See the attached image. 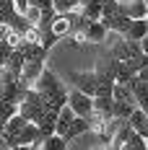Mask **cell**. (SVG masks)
<instances>
[{
  "mask_svg": "<svg viewBox=\"0 0 148 150\" xmlns=\"http://www.w3.org/2000/svg\"><path fill=\"white\" fill-rule=\"evenodd\" d=\"M68 78V86H75L78 91L96 96L99 93V83H96V70H70L65 75Z\"/></svg>",
  "mask_w": 148,
  "mask_h": 150,
  "instance_id": "6da1fadb",
  "label": "cell"
},
{
  "mask_svg": "<svg viewBox=\"0 0 148 150\" xmlns=\"http://www.w3.org/2000/svg\"><path fill=\"white\" fill-rule=\"evenodd\" d=\"M18 111H21L29 122H36V117L44 111V96H42L36 88H29L26 96H24V101L18 104Z\"/></svg>",
  "mask_w": 148,
  "mask_h": 150,
  "instance_id": "7a4b0ae2",
  "label": "cell"
},
{
  "mask_svg": "<svg viewBox=\"0 0 148 150\" xmlns=\"http://www.w3.org/2000/svg\"><path fill=\"white\" fill-rule=\"evenodd\" d=\"M68 104H70V109L78 117H91V111H94V96H89V93L78 91L75 86H70L68 88Z\"/></svg>",
  "mask_w": 148,
  "mask_h": 150,
  "instance_id": "3957f363",
  "label": "cell"
},
{
  "mask_svg": "<svg viewBox=\"0 0 148 150\" xmlns=\"http://www.w3.org/2000/svg\"><path fill=\"white\" fill-rule=\"evenodd\" d=\"M44 67H47L44 60H26L24 67H21V75H18V83H21L24 88H31V86L36 83V78L42 75Z\"/></svg>",
  "mask_w": 148,
  "mask_h": 150,
  "instance_id": "277c9868",
  "label": "cell"
},
{
  "mask_svg": "<svg viewBox=\"0 0 148 150\" xmlns=\"http://www.w3.org/2000/svg\"><path fill=\"white\" fill-rule=\"evenodd\" d=\"M83 132H91V119H89V117H78V114H75V119L68 124V129L62 132V137H65L68 142H73L75 137H81Z\"/></svg>",
  "mask_w": 148,
  "mask_h": 150,
  "instance_id": "5b68a950",
  "label": "cell"
},
{
  "mask_svg": "<svg viewBox=\"0 0 148 150\" xmlns=\"http://www.w3.org/2000/svg\"><path fill=\"white\" fill-rule=\"evenodd\" d=\"M146 34H148L146 18H130V23H127L125 31H122V36H125V39H135V42H140Z\"/></svg>",
  "mask_w": 148,
  "mask_h": 150,
  "instance_id": "8992f818",
  "label": "cell"
},
{
  "mask_svg": "<svg viewBox=\"0 0 148 150\" xmlns=\"http://www.w3.org/2000/svg\"><path fill=\"white\" fill-rule=\"evenodd\" d=\"M127 122H130V127H133L138 135L148 137V114L140 109V106H135V111L130 114V119H127Z\"/></svg>",
  "mask_w": 148,
  "mask_h": 150,
  "instance_id": "52a82bcc",
  "label": "cell"
},
{
  "mask_svg": "<svg viewBox=\"0 0 148 150\" xmlns=\"http://www.w3.org/2000/svg\"><path fill=\"white\" fill-rule=\"evenodd\" d=\"M112 98H117V101H130V104L138 106V101H135V93H133V88H130V83H119V80H114Z\"/></svg>",
  "mask_w": 148,
  "mask_h": 150,
  "instance_id": "ba28073f",
  "label": "cell"
},
{
  "mask_svg": "<svg viewBox=\"0 0 148 150\" xmlns=\"http://www.w3.org/2000/svg\"><path fill=\"white\" fill-rule=\"evenodd\" d=\"M125 11L130 18H146L148 16V3L146 0H127L125 3Z\"/></svg>",
  "mask_w": 148,
  "mask_h": 150,
  "instance_id": "9c48e42d",
  "label": "cell"
},
{
  "mask_svg": "<svg viewBox=\"0 0 148 150\" xmlns=\"http://www.w3.org/2000/svg\"><path fill=\"white\" fill-rule=\"evenodd\" d=\"M135 111V104H130V101H117L114 98V104H112V114L117 117V119H130V114Z\"/></svg>",
  "mask_w": 148,
  "mask_h": 150,
  "instance_id": "30bf717a",
  "label": "cell"
},
{
  "mask_svg": "<svg viewBox=\"0 0 148 150\" xmlns=\"http://www.w3.org/2000/svg\"><path fill=\"white\" fill-rule=\"evenodd\" d=\"M42 150H68V140L62 135H57V132H52V135L44 140V148Z\"/></svg>",
  "mask_w": 148,
  "mask_h": 150,
  "instance_id": "8fae6325",
  "label": "cell"
},
{
  "mask_svg": "<svg viewBox=\"0 0 148 150\" xmlns=\"http://www.w3.org/2000/svg\"><path fill=\"white\" fill-rule=\"evenodd\" d=\"M122 150H148L146 148V137L138 135V132H133V135L127 137V142H125V148Z\"/></svg>",
  "mask_w": 148,
  "mask_h": 150,
  "instance_id": "7c38bea8",
  "label": "cell"
},
{
  "mask_svg": "<svg viewBox=\"0 0 148 150\" xmlns=\"http://www.w3.org/2000/svg\"><path fill=\"white\" fill-rule=\"evenodd\" d=\"M81 5V0H55V11L57 13H68V11H75Z\"/></svg>",
  "mask_w": 148,
  "mask_h": 150,
  "instance_id": "4fadbf2b",
  "label": "cell"
},
{
  "mask_svg": "<svg viewBox=\"0 0 148 150\" xmlns=\"http://www.w3.org/2000/svg\"><path fill=\"white\" fill-rule=\"evenodd\" d=\"M11 52H13V47H11L8 42H5V39H3V36H0V67H3V65L8 62V57H11Z\"/></svg>",
  "mask_w": 148,
  "mask_h": 150,
  "instance_id": "5bb4252c",
  "label": "cell"
},
{
  "mask_svg": "<svg viewBox=\"0 0 148 150\" xmlns=\"http://www.w3.org/2000/svg\"><path fill=\"white\" fill-rule=\"evenodd\" d=\"M24 16L29 18V21H31V23H34V26H36V23H39V18H42V11H39L36 5H29V8L24 11Z\"/></svg>",
  "mask_w": 148,
  "mask_h": 150,
  "instance_id": "9a60e30c",
  "label": "cell"
},
{
  "mask_svg": "<svg viewBox=\"0 0 148 150\" xmlns=\"http://www.w3.org/2000/svg\"><path fill=\"white\" fill-rule=\"evenodd\" d=\"M138 78H140V80H146V83H148V65H146V67H140V70H138Z\"/></svg>",
  "mask_w": 148,
  "mask_h": 150,
  "instance_id": "2e32d148",
  "label": "cell"
},
{
  "mask_svg": "<svg viewBox=\"0 0 148 150\" xmlns=\"http://www.w3.org/2000/svg\"><path fill=\"white\" fill-rule=\"evenodd\" d=\"M140 49H143V52H146V54H148V34H146V36H143V39H140Z\"/></svg>",
  "mask_w": 148,
  "mask_h": 150,
  "instance_id": "e0dca14e",
  "label": "cell"
},
{
  "mask_svg": "<svg viewBox=\"0 0 148 150\" xmlns=\"http://www.w3.org/2000/svg\"><path fill=\"white\" fill-rule=\"evenodd\" d=\"M117 3H127V0H117Z\"/></svg>",
  "mask_w": 148,
  "mask_h": 150,
  "instance_id": "ac0fdd59",
  "label": "cell"
},
{
  "mask_svg": "<svg viewBox=\"0 0 148 150\" xmlns=\"http://www.w3.org/2000/svg\"><path fill=\"white\" fill-rule=\"evenodd\" d=\"M146 148H148V137H146Z\"/></svg>",
  "mask_w": 148,
  "mask_h": 150,
  "instance_id": "d6986e66",
  "label": "cell"
},
{
  "mask_svg": "<svg viewBox=\"0 0 148 150\" xmlns=\"http://www.w3.org/2000/svg\"><path fill=\"white\" fill-rule=\"evenodd\" d=\"M146 23H148V18H146Z\"/></svg>",
  "mask_w": 148,
  "mask_h": 150,
  "instance_id": "ffe728a7",
  "label": "cell"
},
{
  "mask_svg": "<svg viewBox=\"0 0 148 150\" xmlns=\"http://www.w3.org/2000/svg\"><path fill=\"white\" fill-rule=\"evenodd\" d=\"M146 18H148V16H146Z\"/></svg>",
  "mask_w": 148,
  "mask_h": 150,
  "instance_id": "44dd1931",
  "label": "cell"
},
{
  "mask_svg": "<svg viewBox=\"0 0 148 150\" xmlns=\"http://www.w3.org/2000/svg\"><path fill=\"white\" fill-rule=\"evenodd\" d=\"M146 3H148V0H146Z\"/></svg>",
  "mask_w": 148,
  "mask_h": 150,
  "instance_id": "7402d4cb",
  "label": "cell"
}]
</instances>
